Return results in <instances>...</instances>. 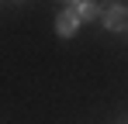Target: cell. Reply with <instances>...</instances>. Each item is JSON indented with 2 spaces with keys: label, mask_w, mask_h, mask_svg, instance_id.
I'll use <instances>...</instances> for the list:
<instances>
[{
  "label": "cell",
  "mask_w": 128,
  "mask_h": 124,
  "mask_svg": "<svg viewBox=\"0 0 128 124\" xmlns=\"http://www.w3.org/2000/svg\"><path fill=\"white\" fill-rule=\"evenodd\" d=\"M100 21L107 31H128V7L125 3H104L100 7Z\"/></svg>",
  "instance_id": "6da1fadb"
},
{
  "label": "cell",
  "mask_w": 128,
  "mask_h": 124,
  "mask_svg": "<svg viewBox=\"0 0 128 124\" xmlns=\"http://www.w3.org/2000/svg\"><path fill=\"white\" fill-rule=\"evenodd\" d=\"M76 31H80V17H76V10H73V7H62L59 17H56V35H59V38H73Z\"/></svg>",
  "instance_id": "7a4b0ae2"
},
{
  "label": "cell",
  "mask_w": 128,
  "mask_h": 124,
  "mask_svg": "<svg viewBox=\"0 0 128 124\" xmlns=\"http://www.w3.org/2000/svg\"><path fill=\"white\" fill-rule=\"evenodd\" d=\"M73 10H76L80 24H83V21H100V3H97V0H80Z\"/></svg>",
  "instance_id": "3957f363"
},
{
  "label": "cell",
  "mask_w": 128,
  "mask_h": 124,
  "mask_svg": "<svg viewBox=\"0 0 128 124\" xmlns=\"http://www.w3.org/2000/svg\"><path fill=\"white\" fill-rule=\"evenodd\" d=\"M59 3H66V7H76V3H80V0H59Z\"/></svg>",
  "instance_id": "277c9868"
}]
</instances>
